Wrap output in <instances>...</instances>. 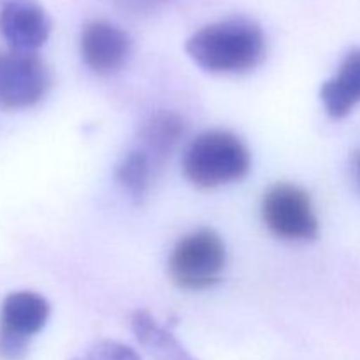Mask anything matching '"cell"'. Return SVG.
<instances>
[{
	"label": "cell",
	"mask_w": 360,
	"mask_h": 360,
	"mask_svg": "<svg viewBox=\"0 0 360 360\" xmlns=\"http://www.w3.org/2000/svg\"><path fill=\"white\" fill-rule=\"evenodd\" d=\"M72 360H141L136 350L120 341L102 340L91 345L83 355L74 357Z\"/></svg>",
	"instance_id": "cell-13"
},
{
	"label": "cell",
	"mask_w": 360,
	"mask_h": 360,
	"mask_svg": "<svg viewBox=\"0 0 360 360\" xmlns=\"http://www.w3.org/2000/svg\"><path fill=\"white\" fill-rule=\"evenodd\" d=\"M153 164L143 150L130 151L120 165L116 167V179L122 188L134 199V202H141L150 190Z\"/></svg>",
	"instance_id": "cell-12"
},
{
	"label": "cell",
	"mask_w": 360,
	"mask_h": 360,
	"mask_svg": "<svg viewBox=\"0 0 360 360\" xmlns=\"http://www.w3.org/2000/svg\"><path fill=\"white\" fill-rule=\"evenodd\" d=\"M49 319V302L35 292H14L0 309V359L23 360L30 340L44 329Z\"/></svg>",
	"instance_id": "cell-5"
},
{
	"label": "cell",
	"mask_w": 360,
	"mask_h": 360,
	"mask_svg": "<svg viewBox=\"0 0 360 360\" xmlns=\"http://www.w3.org/2000/svg\"><path fill=\"white\" fill-rule=\"evenodd\" d=\"M352 178H354L355 186L360 192V148L352 155Z\"/></svg>",
	"instance_id": "cell-15"
},
{
	"label": "cell",
	"mask_w": 360,
	"mask_h": 360,
	"mask_svg": "<svg viewBox=\"0 0 360 360\" xmlns=\"http://www.w3.org/2000/svg\"><path fill=\"white\" fill-rule=\"evenodd\" d=\"M190 58L213 74H245L262 63L266 35L252 18L232 16L199 28L185 44Z\"/></svg>",
	"instance_id": "cell-1"
},
{
	"label": "cell",
	"mask_w": 360,
	"mask_h": 360,
	"mask_svg": "<svg viewBox=\"0 0 360 360\" xmlns=\"http://www.w3.org/2000/svg\"><path fill=\"white\" fill-rule=\"evenodd\" d=\"M118 9L134 16H148L151 13H157L164 6H167L171 0H112Z\"/></svg>",
	"instance_id": "cell-14"
},
{
	"label": "cell",
	"mask_w": 360,
	"mask_h": 360,
	"mask_svg": "<svg viewBox=\"0 0 360 360\" xmlns=\"http://www.w3.org/2000/svg\"><path fill=\"white\" fill-rule=\"evenodd\" d=\"M262 220L274 236L287 241H311L319 236L311 197L290 183H278L264 193Z\"/></svg>",
	"instance_id": "cell-4"
},
{
	"label": "cell",
	"mask_w": 360,
	"mask_h": 360,
	"mask_svg": "<svg viewBox=\"0 0 360 360\" xmlns=\"http://www.w3.org/2000/svg\"><path fill=\"white\" fill-rule=\"evenodd\" d=\"M320 101L333 120H343L360 104V48L352 49L338 72L322 84Z\"/></svg>",
	"instance_id": "cell-9"
},
{
	"label": "cell",
	"mask_w": 360,
	"mask_h": 360,
	"mask_svg": "<svg viewBox=\"0 0 360 360\" xmlns=\"http://www.w3.org/2000/svg\"><path fill=\"white\" fill-rule=\"evenodd\" d=\"M0 34L13 51H37L51 34V18L37 0H0Z\"/></svg>",
	"instance_id": "cell-8"
},
{
	"label": "cell",
	"mask_w": 360,
	"mask_h": 360,
	"mask_svg": "<svg viewBox=\"0 0 360 360\" xmlns=\"http://www.w3.org/2000/svg\"><path fill=\"white\" fill-rule=\"evenodd\" d=\"M79 49L91 72L111 76L129 62L132 55V39L118 25L94 20L88 21L81 30Z\"/></svg>",
	"instance_id": "cell-7"
},
{
	"label": "cell",
	"mask_w": 360,
	"mask_h": 360,
	"mask_svg": "<svg viewBox=\"0 0 360 360\" xmlns=\"http://www.w3.org/2000/svg\"><path fill=\"white\" fill-rule=\"evenodd\" d=\"M132 333L153 360H197L176 340L171 330L162 327L144 309L132 315Z\"/></svg>",
	"instance_id": "cell-11"
},
{
	"label": "cell",
	"mask_w": 360,
	"mask_h": 360,
	"mask_svg": "<svg viewBox=\"0 0 360 360\" xmlns=\"http://www.w3.org/2000/svg\"><path fill=\"white\" fill-rule=\"evenodd\" d=\"M225 243L213 229H199L179 239L169 259V276L183 290H206L225 269Z\"/></svg>",
	"instance_id": "cell-3"
},
{
	"label": "cell",
	"mask_w": 360,
	"mask_h": 360,
	"mask_svg": "<svg viewBox=\"0 0 360 360\" xmlns=\"http://www.w3.org/2000/svg\"><path fill=\"white\" fill-rule=\"evenodd\" d=\"M186 132V123L181 115L174 111H158L150 116L141 129L143 151L148 155L153 167H162L169 155L178 148Z\"/></svg>",
	"instance_id": "cell-10"
},
{
	"label": "cell",
	"mask_w": 360,
	"mask_h": 360,
	"mask_svg": "<svg viewBox=\"0 0 360 360\" xmlns=\"http://www.w3.org/2000/svg\"><path fill=\"white\" fill-rule=\"evenodd\" d=\"M252 157L246 144L229 130H207L190 143L183 169L199 188H217L248 174Z\"/></svg>",
	"instance_id": "cell-2"
},
{
	"label": "cell",
	"mask_w": 360,
	"mask_h": 360,
	"mask_svg": "<svg viewBox=\"0 0 360 360\" xmlns=\"http://www.w3.org/2000/svg\"><path fill=\"white\" fill-rule=\"evenodd\" d=\"M51 76L34 53L0 51V109H27L48 94Z\"/></svg>",
	"instance_id": "cell-6"
}]
</instances>
